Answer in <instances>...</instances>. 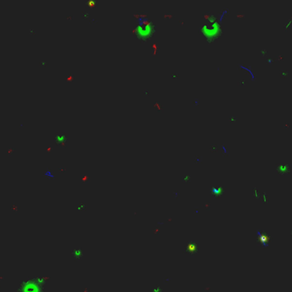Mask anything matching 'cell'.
Returning <instances> with one entry per match:
<instances>
[{
    "label": "cell",
    "mask_w": 292,
    "mask_h": 292,
    "mask_svg": "<svg viewBox=\"0 0 292 292\" xmlns=\"http://www.w3.org/2000/svg\"><path fill=\"white\" fill-rule=\"evenodd\" d=\"M45 279L44 278H28L22 282L20 286V292H43Z\"/></svg>",
    "instance_id": "6da1fadb"
},
{
    "label": "cell",
    "mask_w": 292,
    "mask_h": 292,
    "mask_svg": "<svg viewBox=\"0 0 292 292\" xmlns=\"http://www.w3.org/2000/svg\"><path fill=\"white\" fill-rule=\"evenodd\" d=\"M208 21L211 22L210 26L208 25H203L202 27V32L203 35L207 37V39L211 40L213 38L218 35L219 31V26L217 22H215V17L214 16H208Z\"/></svg>",
    "instance_id": "7a4b0ae2"
},
{
    "label": "cell",
    "mask_w": 292,
    "mask_h": 292,
    "mask_svg": "<svg viewBox=\"0 0 292 292\" xmlns=\"http://www.w3.org/2000/svg\"><path fill=\"white\" fill-rule=\"evenodd\" d=\"M153 26L150 23H140L137 28V33L141 39H148L153 31Z\"/></svg>",
    "instance_id": "3957f363"
},
{
    "label": "cell",
    "mask_w": 292,
    "mask_h": 292,
    "mask_svg": "<svg viewBox=\"0 0 292 292\" xmlns=\"http://www.w3.org/2000/svg\"><path fill=\"white\" fill-rule=\"evenodd\" d=\"M277 170L280 174H287L290 172V165L288 164H280L277 165Z\"/></svg>",
    "instance_id": "277c9868"
}]
</instances>
